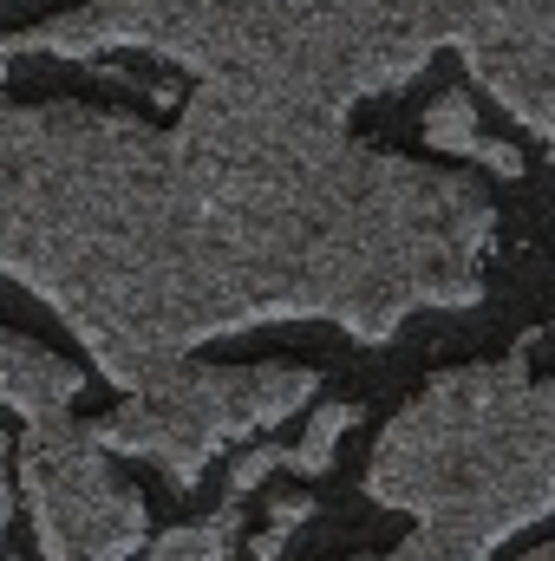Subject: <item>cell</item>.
<instances>
[{
  "label": "cell",
  "mask_w": 555,
  "mask_h": 561,
  "mask_svg": "<svg viewBox=\"0 0 555 561\" xmlns=\"http://www.w3.org/2000/svg\"><path fill=\"white\" fill-rule=\"evenodd\" d=\"M497 203L340 118L196 85L170 131L92 105H0V268L138 392L203 340L333 320L380 346L477 307Z\"/></svg>",
  "instance_id": "cell-1"
},
{
  "label": "cell",
  "mask_w": 555,
  "mask_h": 561,
  "mask_svg": "<svg viewBox=\"0 0 555 561\" xmlns=\"http://www.w3.org/2000/svg\"><path fill=\"white\" fill-rule=\"evenodd\" d=\"M163 53L203 85L340 118L393 85H412L438 46H457L477 85L555 138V0H92L0 39L13 59Z\"/></svg>",
  "instance_id": "cell-2"
},
{
  "label": "cell",
  "mask_w": 555,
  "mask_h": 561,
  "mask_svg": "<svg viewBox=\"0 0 555 561\" xmlns=\"http://www.w3.org/2000/svg\"><path fill=\"white\" fill-rule=\"evenodd\" d=\"M543 333L490 366L424 379L373 444L366 496L418 523L412 549L431 561H490L555 503V392L530 373Z\"/></svg>",
  "instance_id": "cell-3"
},
{
  "label": "cell",
  "mask_w": 555,
  "mask_h": 561,
  "mask_svg": "<svg viewBox=\"0 0 555 561\" xmlns=\"http://www.w3.org/2000/svg\"><path fill=\"white\" fill-rule=\"evenodd\" d=\"M314 373L307 366H163L150 373L138 392L86 424V437L105 457H150L177 490H196L209 457L229 437L269 431L287 412H301L314 399Z\"/></svg>",
  "instance_id": "cell-4"
},
{
  "label": "cell",
  "mask_w": 555,
  "mask_h": 561,
  "mask_svg": "<svg viewBox=\"0 0 555 561\" xmlns=\"http://www.w3.org/2000/svg\"><path fill=\"white\" fill-rule=\"evenodd\" d=\"M20 490L46 561H138L150 542L138 490L86 437V424L46 419L20 437Z\"/></svg>",
  "instance_id": "cell-5"
},
{
  "label": "cell",
  "mask_w": 555,
  "mask_h": 561,
  "mask_svg": "<svg viewBox=\"0 0 555 561\" xmlns=\"http://www.w3.org/2000/svg\"><path fill=\"white\" fill-rule=\"evenodd\" d=\"M86 392V373L59 353L33 346L26 333H0V405H13L26 424L66 419V405Z\"/></svg>",
  "instance_id": "cell-6"
},
{
  "label": "cell",
  "mask_w": 555,
  "mask_h": 561,
  "mask_svg": "<svg viewBox=\"0 0 555 561\" xmlns=\"http://www.w3.org/2000/svg\"><path fill=\"white\" fill-rule=\"evenodd\" d=\"M424 138L438 144V150H457V157H477L484 170H497L503 183L510 176H523V150L503 138H484L477 131V112H471V92H444L431 112H424Z\"/></svg>",
  "instance_id": "cell-7"
},
{
  "label": "cell",
  "mask_w": 555,
  "mask_h": 561,
  "mask_svg": "<svg viewBox=\"0 0 555 561\" xmlns=\"http://www.w3.org/2000/svg\"><path fill=\"white\" fill-rule=\"evenodd\" d=\"M236 542H242V503L229 496L216 516L183 523V529H170V536L144 542V561H229V556H236Z\"/></svg>",
  "instance_id": "cell-8"
},
{
  "label": "cell",
  "mask_w": 555,
  "mask_h": 561,
  "mask_svg": "<svg viewBox=\"0 0 555 561\" xmlns=\"http://www.w3.org/2000/svg\"><path fill=\"white\" fill-rule=\"evenodd\" d=\"M353 424H360V405H353V399H340V405H320V412H314V424H307V437L287 450V470H301V477H320V470L333 463V444H340Z\"/></svg>",
  "instance_id": "cell-9"
},
{
  "label": "cell",
  "mask_w": 555,
  "mask_h": 561,
  "mask_svg": "<svg viewBox=\"0 0 555 561\" xmlns=\"http://www.w3.org/2000/svg\"><path fill=\"white\" fill-rule=\"evenodd\" d=\"M307 516H314V496H281L275 516H269V529L249 542V549H256V561H281V549H287V529H301Z\"/></svg>",
  "instance_id": "cell-10"
},
{
  "label": "cell",
  "mask_w": 555,
  "mask_h": 561,
  "mask_svg": "<svg viewBox=\"0 0 555 561\" xmlns=\"http://www.w3.org/2000/svg\"><path fill=\"white\" fill-rule=\"evenodd\" d=\"M281 463H287V450H281V444H256L249 457H236V470H229V496H236V503H249V490H262Z\"/></svg>",
  "instance_id": "cell-11"
},
{
  "label": "cell",
  "mask_w": 555,
  "mask_h": 561,
  "mask_svg": "<svg viewBox=\"0 0 555 561\" xmlns=\"http://www.w3.org/2000/svg\"><path fill=\"white\" fill-rule=\"evenodd\" d=\"M7 523H13V483H7V431H0V542H7Z\"/></svg>",
  "instance_id": "cell-12"
},
{
  "label": "cell",
  "mask_w": 555,
  "mask_h": 561,
  "mask_svg": "<svg viewBox=\"0 0 555 561\" xmlns=\"http://www.w3.org/2000/svg\"><path fill=\"white\" fill-rule=\"evenodd\" d=\"M353 561H431V556H424V549H412V542H406L399 556H353Z\"/></svg>",
  "instance_id": "cell-13"
},
{
  "label": "cell",
  "mask_w": 555,
  "mask_h": 561,
  "mask_svg": "<svg viewBox=\"0 0 555 561\" xmlns=\"http://www.w3.org/2000/svg\"><path fill=\"white\" fill-rule=\"evenodd\" d=\"M517 561H555V549H550V542H536L530 556H517Z\"/></svg>",
  "instance_id": "cell-14"
}]
</instances>
